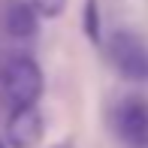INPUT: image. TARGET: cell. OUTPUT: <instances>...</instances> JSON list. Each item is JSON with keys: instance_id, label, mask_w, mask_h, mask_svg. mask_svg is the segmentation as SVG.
I'll return each instance as SVG.
<instances>
[{"instance_id": "obj_1", "label": "cell", "mask_w": 148, "mask_h": 148, "mask_svg": "<svg viewBox=\"0 0 148 148\" xmlns=\"http://www.w3.org/2000/svg\"><path fill=\"white\" fill-rule=\"evenodd\" d=\"M3 91L12 106H36L42 94V70L27 55H15L3 66Z\"/></svg>"}, {"instance_id": "obj_2", "label": "cell", "mask_w": 148, "mask_h": 148, "mask_svg": "<svg viewBox=\"0 0 148 148\" xmlns=\"http://www.w3.org/2000/svg\"><path fill=\"white\" fill-rule=\"evenodd\" d=\"M109 60L130 82L148 79V45L130 30H118L109 36Z\"/></svg>"}, {"instance_id": "obj_3", "label": "cell", "mask_w": 148, "mask_h": 148, "mask_svg": "<svg viewBox=\"0 0 148 148\" xmlns=\"http://www.w3.org/2000/svg\"><path fill=\"white\" fill-rule=\"evenodd\" d=\"M115 133L127 148H148V106L139 97L121 100L115 109Z\"/></svg>"}, {"instance_id": "obj_4", "label": "cell", "mask_w": 148, "mask_h": 148, "mask_svg": "<svg viewBox=\"0 0 148 148\" xmlns=\"http://www.w3.org/2000/svg\"><path fill=\"white\" fill-rule=\"evenodd\" d=\"M45 136V118L36 106H15L6 121V142L12 148H36Z\"/></svg>"}, {"instance_id": "obj_5", "label": "cell", "mask_w": 148, "mask_h": 148, "mask_svg": "<svg viewBox=\"0 0 148 148\" xmlns=\"http://www.w3.org/2000/svg\"><path fill=\"white\" fill-rule=\"evenodd\" d=\"M36 27H39V15L33 12L30 3H24V0L9 3V9H6V30H9V36L30 39L36 33Z\"/></svg>"}, {"instance_id": "obj_6", "label": "cell", "mask_w": 148, "mask_h": 148, "mask_svg": "<svg viewBox=\"0 0 148 148\" xmlns=\"http://www.w3.org/2000/svg\"><path fill=\"white\" fill-rule=\"evenodd\" d=\"M82 27H85V33H88L91 42H100V6H97V0H85Z\"/></svg>"}, {"instance_id": "obj_7", "label": "cell", "mask_w": 148, "mask_h": 148, "mask_svg": "<svg viewBox=\"0 0 148 148\" xmlns=\"http://www.w3.org/2000/svg\"><path fill=\"white\" fill-rule=\"evenodd\" d=\"M30 6H33V12L42 15V18H58L60 12L66 9V0H30Z\"/></svg>"}, {"instance_id": "obj_8", "label": "cell", "mask_w": 148, "mask_h": 148, "mask_svg": "<svg viewBox=\"0 0 148 148\" xmlns=\"http://www.w3.org/2000/svg\"><path fill=\"white\" fill-rule=\"evenodd\" d=\"M0 148H6V145H3V142H0Z\"/></svg>"}]
</instances>
